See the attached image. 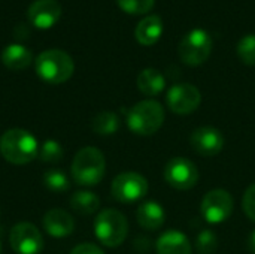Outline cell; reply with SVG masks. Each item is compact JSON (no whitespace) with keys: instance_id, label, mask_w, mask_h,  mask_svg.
<instances>
[{"instance_id":"14","label":"cell","mask_w":255,"mask_h":254,"mask_svg":"<svg viewBox=\"0 0 255 254\" xmlns=\"http://www.w3.org/2000/svg\"><path fill=\"white\" fill-rule=\"evenodd\" d=\"M43 229L54 238H64L69 237L75 229L73 217L64 210H49L42 220Z\"/></svg>"},{"instance_id":"23","label":"cell","mask_w":255,"mask_h":254,"mask_svg":"<svg viewBox=\"0 0 255 254\" xmlns=\"http://www.w3.org/2000/svg\"><path fill=\"white\" fill-rule=\"evenodd\" d=\"M64 156V150L63 147L54 141V139H49V141H45L40 151H39V157L42 162H46V163H57L63 159Z\"/></svg>"},{"instance_id":"19","label":"cell","mask_w":255,"mask_h":254,"mask_svg":"<svg viewBox=\"0 0 255 254\" xmlns=\"http://www.w3.org/2000/svg\"><path fill=\"white\" fill-rule=\"evenodd\" d=\"M137 88L149 97H154L157 94H160L164 87H166V79L163 76V73L154 67H148L143 69L139 75H137Z\"/></svg>"},{"instance_id":"11","label":"cell","mask_w":255,"mask_h":254,"mask_svg":"<svg viewBox=\"0 0 255 254\" xmlns=\"http://www.w3.org/2000/svg\"><path fill=\"white\" fill-rule=\"evenodd\" d=\"M167 106L178 115L193 114L202 102V94L197 87L191 84H176L167 91Z\"/></svg>"},{"instance_id":"7","label":"cell","mask_w":255,"mask_h":254,"mask_svg":"<svg viewBox=\"0 0 255 254\" xmlns=\"http://www.w3.org/2000/svg\"><path fill=\"white\" fill-rule=\"evenodd\" d=\"M111 193L121 204H134L146 196L148 181L137 172H123L114 178Z\"/></svg>"},{"instance_id":"13","label":"cell","mask_w":255,"mask_h":254,"mask_svg":"<svg viewBox=\"0 0 255 254\" xmlns=\"http://www.w3.org/2000/svg\"><path fill=\"white\" fill-rule=\"evenodd\" d=\"M61 6L57 0H36L28 7V19L37 28H49L58 22Z\"/></svg>"},{"instance_id":"22","label":"cell","mask_w":255,"mask_h":254,"mask_svg":"<svg viewBox=\"0 0 255 254\" xmlns=\"http://www.w3.org/2000/svg\"><path fill=\"white\" fill-rule=\"evenodd\" d=\"M43 184L54 193H64L69 190V178L60 169H49L43 174Z\"/></svg>"},{"instance_id":"17","label":"cell","mask_w":255,"mask_h":254,"mask_svg":"<svg viewBox=\"0 0 255 254\" xmlns=\"http://www.w3.org/2000/svg\"><path fill=\"white\" fill-rule=\"evenodd\" d=\"M161 33H163V21L158 15L145 16L143 19L139 21L134 30L136 40L145 46L154 45L161 37Z\"/></svg>"},{"instance_id":"30","label":"cell","mask_w":255,"mask_h":254,"mask_svg":"<svg viewBox=\"0 0 255 254\" xmlns=\"http://www.w3.org/2000/svg\"><path fill=\"white\" fill-rule=\"evenodd\" d=\"M0 253H1V244H0Z\"/></svg>"},{"instance_id":"24","label":"cell","mask_w":255,"mask_h":254,"mask_svg":"<svg viewBox=\"0 0 255 254\" xmlns=\"http://www.w3.org/2000/svg\"><path fill=\"white\" fill-rule=\"evenodd\" d=\"M238 55L245 64L255 66V34H248L239 40Z\"/></svg>"},{"instance_id":"12","label":"cell","mask_w":255,"mask_h":254,"mask_svg":"<svg viewBox=\"0 0 255 254\" xmlns=\"http://www.w3.org/2000/svg\"><path fill=\"white\" fill-rule=\"evenodd\" d=\"M193 150L203 157H214L224 148V136L215 127H199L190 138Z\"/></svg>"},{"instance_id":"3","label":"cell","mask_w":255,"mask_h":254,"mask_svg":"<svg viewBox=\"0 0 255 254\" xmlns=\"http://www.w3.org/2000/svg\"><path fill=\"white\" fill-rule=\"evenodd\" d=\"M34 69L42 81L48 84H63L72 78L75 63L63 49H46L37 55Z\"/></svg>"},{"instance_id":"26","label":"cell","mask_w":255,"mask_h":254,"mask_svg":"<svg viewBox=\"0 0 255 254\" xmlns=\"http://www.w3.org/2000/svg\"><path fill=\"white\" fill-rule=\"evenodd\" d=\"M117 3L124 12L139 15L151 10L154 7L155 0H117Z\"/></svg>"},{"instance_id":"16","label":"cell","mask_w":255,"mask_h":254,"mask_svg":"<svg viewBox=\"0 0 255 254\" xmlns=\"http://www.w3.org/2000/svg\"><path fill=\"white\" fill-rule=\"evenodd\" d=\"M136 219H137V223L143 229L157 231L164 225L166 214H164V210L160 204H157L154 201H148V202H143L137 207Z\"/></svg>"},{"instance_id":"10","label":"cell","mask_w":255,"mask_h":254,"mask_svg":"<svg viewBox=\"0 0 255 254\" xmlns=\"http://www.w3.org/2000/svg\"><path fill=\"white\" fill-rule=\"evenodd\" d=\"M9 244L18 254H39L43 250V237L31 223H18L12 228Z\"/></svg>"},{"instance_id":"1","label":"cell","mask_w":255,"mask_h":254,"mask_svg":"<svg viewBox=\"0 0 255 254\" xmlns=\"http://www.w3.org/2000/svg\"><path fill=\"white\" fill-rule=\"evenodd\" d=\"M37 153L36 138L24 129H10L0 136V154L12 165H27L36 159Z\"/></svg>"},{"instance_id":"28","label":"cell","mask_w":255,"mask_h":254,"mask_svg":"<svg viewBox=\"0 0 255 254\" xmlns=\"http://www.w3.org/2000/svg\"><path fill=\"white\" fill-rule=\"evenodd\" d=\"M70 254H105L103 250L100 247H97L96 244H90V243H85V244H79L76 246Z\"/></svg>"},{"instance_id":"29","label":"cell","mask_w":255,"mask_h":254,"mask_svg":"<svg viewBox=\"0 0 255 254\" xmlns=\"http://www.w3.org/2000/svg\"><path fill=\"white\" fill-rule=\"evenodd\" d=\"M248 249L251 250V253L255 254V231L250 235V238H248Z\"/></svg>"},{"instance_id":"9","label":"cell","mask_w":255,"mask_h":254,"mask_svg":"<svg viewBox=\"0 0 255 254\" xmlns=\"http://www.w3.org/2000/svg\"><path fill=\"white\" fill-rule=\"evenodd\" d=\"M202 216L208 223L218 225L226 222L233 213V198L224 189H215L205 195L200 205Z\"/></svg>"},{"instance_id":"8","label":"cell","mask_w":255,"mask_h":254,"mask_svg":"<svg viewBox=\"0 0 255 254\" xmlns=\"http://www.w3.org/2000/svg\"><path fill=\"white\" fill-rule=\"evenodd\" d=\"M164 180L176 190H191L199 181V171L191 160L173 157L164 168Z\"/></svg>"},{"instance_id":"4","label":"cell","mask_w":255,"mask_h":254,"mask_svg":"<svg viewBox=\"0 0 255 254\" xmlns=\"http://www.w3.org/2000/svg\"><path fill=\"white\" fill-rule=\"evenodd\" d=\"M164 123V109L157 100H142L127 112L128 129L140 136H151Z\"/></svg>"},{"instance_id":"25","label":"cell","mask_w":255,"mask_h":254,"mask_svg":"<svg viewBox=\"0 0 255 254\" xmlns=\"http://www.w3.org/2000/svg\"><path fill=\"white\" fill-rule=\"evenodd\" d=\"M196 249H197L199 254H214L215 250L218 249V238H217V235L212 231H209V229L202 231L197 235Z\"/></svg>"},{"instance_id":"20","label":"cell","mask_w":255,"mask_h":254,"mask_svg":"<svg viewBox=\"0 0 255 254\" xmlns=\"http://www.w3.org/2000/svg\"><path fill=\"white\" fill-rule=\"evenodd\" d=\"M100 207V199L96 193L88 190L75 192L70 196V208L81 216H91Z\"/></svg>"},{"instance_id":"6","label":"cell","mask_w":255,"mask_h":254,"mask_svg":"<svg viewBox=\"0 0 255 254\" xmlns=\"http://www.w3.org/2000/svg\"><path fill=\"white\" fill-rule=\"evenodd\" d=\"M212 51L211 34L203 28H194L184 36L179 43V57L187 66L205 63Z\"/></svg>"},{"instance_id":"18","label":"cell","mask_w":255,"mask_h":254,"mask_svg":"<svg viewBox=\"0 0 255 254\" xmlns=\"http://www.w3.org/2000/svg\"><path fill=\"white\" fill-rule=\"evenodd\" d=\"M1 61L10 70H22V69H27L31 64L33 55L25 46L18 45V43H12V45H7L3 49Z\"/></svg>"},{"instance_id":"15","label":"cell","mask_w":255,"mask_h":254,"mask_svg":"<svg viewBox=\"0 0 255 254\" xmlns=\"http://www.w3.org/2000/svg\"><path fill=\"white\" fill-rule=\"evenodd\" d=\"M157 254H191L193 247L187 235L179 231H167L164 232L155 244Z\"/></svg>"},{"instance_id":"2","label":"cell","mask_w":255,"mask_h":254,"mask_svg":"<svg viewBox=\"0 0 255 254\" xmlns=\"http://www.w3.org/2000/svg\"><path fill=\"white\" fill-rule=\"evenodd\" d=\"M72 178L79 186H97L106 172L103 153L96 147H85L76 153L72 162Z\"/></svg>"},{"instance_id":"27","label":"cell","mask_w":255,"mask_h":254,"mask_svg":"<svg viewBox=\"0 0 255 254\" xmlns=\"http://www.w3.org/2000/svg\"><path fill=\"white\" fill-rule=\"evenodd\" d=\"M242 208H244L247 217L255 222V183L247 189L244 199H242Z\"/></svg>"},{"instance_id":"21","label":"cell","mask_w":255,"mask_h":254,"mask_svg":"<svg viewBox=\"0 0 255 254\" xmlns=\"http://www.w3.org/2000/svg\"><path fill=\"white\" fill-rule=\"evenodd\" d=\"M91 129L100 136H111L120 129V118L115 112L111 111L99 112L91 121Z\"/></svg>"},{"instance_id":"5","label":"cell","mask_w":255,"mask_h":254,"mask_svg":"<svg viewBox=\"0 0 255 254\" xmlns=\"http://www.w3.org/2000/svg\"><path fill=\"white\" fill-rule=\"evenodd\" d=\"M96 238L106 247L121 246L128 234V222L118 210H103L94 222Z\"/></svg>"}]
</instances>
